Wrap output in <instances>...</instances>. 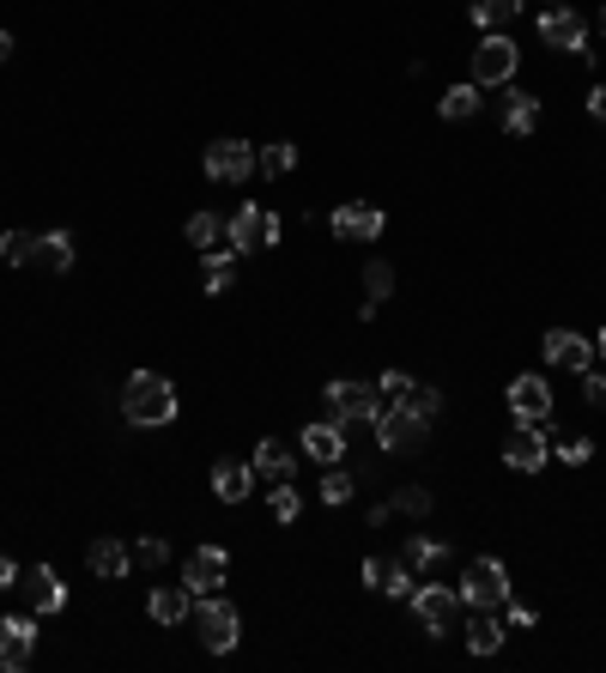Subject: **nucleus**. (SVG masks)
Returning <instances> with one entry per match:
<instances>
[{"instance_id":"1","label":"nucleus","mask_w":606,"mask_h":673,"mask_svg":"<svg viewBox=\"0 0 606 673\" xmlns=\"http://www.w3.org/2000/svg\"><path fill=\"white\" fill-rule=\"evenodd\" d=\"M121 419L140 425V431H164V425L176 419L171 376H159V370H133L128 383H121Z\"/></svg>"},{"instance_id":"2","label":"nucleus","mask_w":606,"mask_h":673,"mask_svg":"<svg viewBox=\"0 0 606 673\" xmlns=\"http://www.w3.org/2000/svg\"><path fill=\"white\" fill-rule=\"evenodd\" d=\"M370 425H376V443H383L388 455H412V449H424V431H431V419H424L412 401H388Z\"/></svg>"},{"instance_id":"3","label":"nucleus","mask_w":606,"mask_h":673,"mask_svg":"<svg viewBox=\"0 0 606 673\" xmlns=\"http://www.w3.org/2000/svg\"><path fill=\"white\" fill-rule=\"evenodd\" d=\"M322 395H328V419H340L346 431H352L358 419H376V413L388 407L383 388H376V383H352V376H334Z\"/></svg>"},{"instance_id":"4","label":"nucleus","mask_w":606,"mask_h":673,"mask_svg":"<svg viewBox=\"0 0 606 673\" xmlns=\"http://www.w3.org/2000/svg\"><path fill=\"white\" fill-rule=\"evenodd\" d=\"M279 237H285V219H279V212L237 207L231 219H224V243H231L237 255H249V250H273Z\"/></svg>"},{"instance_id":"5","label":"nucleus","mask_w":606,"mask_h":673,"mask_svg":"<svg viewBox=\"0 0 606 673\" xmlns=\"http://www.w3.org/2000/svg\"><path fill=\"white\" fill-rule=\"evenodd\" d=\"M195 631H200V643H207V655H231V649H237L243 619H237V607H231V601L200 594V601H195Z\"/></svg>"},{"instance_id":"6","label":"nucleus","mask_w":606,"mask_h":673,"mask_svg":"<svg viewBox=\"0 0 606 673\" xmlns=\"http://www.w3.org/2000/svg\"><path fill=\"white\" fill-rule=\"evenodd\" d=\"M515 67H522V49H515L503 31H486V37H479V49H474V85H479V92H486V85L498 92V85L515 80Z\"/></svg>"},{"instance_id":"7","label":"nucleus","mask_w":606,"mask_h":673,"mask_svg":"<svg viewBox=\"0 0 606 673\" xmlns=\"http://www.w3.org/2000/svg\"><path fill=\"white\" fill-rule=\"evenodd\" d=\"M462 601L467 607L503 613V601H510V570H503V558H474V565L462 570Z\"/></svg>"},{"instance_id":"8","label":"nucleus","mask_w":606,"mask_h":673,"mask_svg":"<svg viewBox=\"0 0 606 673\" xmlns=\"http://www.w3.org/2000/svg\"><path fill=\"white\" fill-rule=\"evenodd\" d=\"M462 589H448V582H419V589H412V613H419V625L431 637H443L448 625L462 619Z\"/></svg>"},{"instance_id":"9","label":"nucleus","mask_w":606,"mask_h":673,"mask_svg":"<svg viewBox=\"0 0 606 673\" xmlns=\"http://www.w3.org/2000/svg\"><path fill=\"white\" fill-rule=\"evenodd\" d=\"M510 413H515V425H540V431H552V388H546L540 370H522V376L510 383Z\"/></svg>"},{"instance_id":"10","label":"nucleus","mask_w":606,"mask_h":673,"mask_svg":"<svg viewBox=\"0 0 606 673\" xmlns=\"http://www.w3.org/2000/svg\"><path fill=\"white\" fill-rule=\"evenodd\" d=\"M255 152H261V146H249V140H212L200 164H207L212 183H249V176H255Z\"/></svg>"},{"instance_id":"11","label":"nucleus","mask_w":606,"mask_h":673,"mask_svg":"<svg viewBox=\"0 0 606 673\" xmlns=\"http://www.w3.org/2000/svg\"><path fill=\"white\" fill-rule=\"evenodd\" d=\"M540 43L546 49H570V55H588V25H582V13L576 7H546L540 13Z\"/></svg>"},{"instance_id":"12","label":"nucleus","mask_w":606,"mask_h":673,"mask_svg":"<svg viewBox=\"0 0 606 673\" xmlns=\"http://www.w3.org/2000/svg\"><path fill=\"white\" fill-rule=\"evenodd\" d=\"M328 224L340 243H376L383 237V207L376 200H346V207H334Z\"/></svg>"},{"instance_id":"13","label":"nucleus","mask_w":606,"mask_h":673,"mask_svg":"<svg viewBox=\"0 0 606 673\" xmlns=\"http://www.w3.org/2000/svg\"><path fill=\"white\" fill-rule=\"evenodd\" d=\"M224 577H231V553L224 546H200V553H188V565H183V582H188V594H219L224 589Z\"/></svg>"},{"instance_id":"14","label":"nucleus","mask_w":606,"mask_h":673,"mask_svg":"<svg viewBox=\"0 0 606 673\" xmlns=\"http://www.w3.org/2000/svg\"><path fill=\"white\" fill-rule=\"evenodd\" d=\"M498 121H503V134H515V140H522V134H534L540 128V97L534 92H522V85H498Z\"/></svg>"},{"instance_id":"15","label":"nucleus","mask_w":606,"mask_h":673,"mask_svg":"<svg viewBox=\"0 0 606 673\" xmlns=\"http://www.w3.org/2000/svg\"><path fill=\"white\" fill-rule=\"evenodd\" d=\"M540 352H546V364H558V370H594V340H582L576 328H546V340H540Z\"/></svg>"},{"instance_id":"16","label":"nucleus","mask_w":606,"mask_h":673,"mask_svg":"<svg viewBox=\"0 0 606 673\" xmlns=\"http://www.w3.org/2000/svg\"><path fill=\"white\" fill-rule=\"evenodd\" d=\"M546 443H552V431H540V425H515L510 443H503V462H510L515 474H540V467H546Z\"/></svg>"},{"instance_id":"17","label":"nucleus","mask_w":606,"mask_h":673,"mask_svg":"<svg viewBox=\"0 0 606 673\" xmlns=\"http://www.w3.org/2000/svg\"><path fill=\"white\" fill-rule=\"evenodd\" d=\"M37 655V625L31 619H0V673H25Z\"/></svg>"},{"instance_id":"18","label":"nucleus","mask_w":606,"mask_h":673,"mask_svg":"<svg viewBox=\"0 0 606 673\" xmlns=\"http://www.w3.org/2000/svg\"><path fill=\"white\" fill-rule=\"evenodd\" d=\"M19 589H25V601L37 613H61L67 607V582L55 577L49 565H25V570H19Z\"/></svg>"},{"instance_id":"19","label":"nucleus","mask_w":606,"mask_h":673,"mask_svg":"<svg viewBox=\"0 0 606 673\" xmlns=\"http://www.w3.org/2000/svg\"><path fill=\"white\" fill-rule=\"evenodd\" d=\"M255 479H267V486H279V479L298 474V455H291V443H279V437H261L255 443Z\"/></svg>"},{"instance_id":"20","label":"nucleus","mask_w":606,"mask_h":673,"mask_svg":"<svg viewBox=\"0 0 606 673\" xmlns=\"http://www.w3.org/2000/svg\"><path fill=\"white\" fill-rule=\"evenodd\" d=\"M145 613L159 625H183L188 613H195V594H188V582H164V589L145 594Z\"/></svg>"},{"instance_id":"21","label":"nucleus","mask_w":606,"mask_h":673,"mask_svg":"<svg viewBox=\"0 0 606 673\" xmlns=\"http://www.w3.org/2000/svg\"><path fill=\"white\" fill-rule=\"evenodd\" d=\"M85 565H92V577L116 582V577H128V570H133V553L116 541V534H104V541H92V546H85Z\"/></svg>"},{"instance_id":"22","label":"nucleus","mask_w":606,"mask_h":673,"mask_svg":"<svg viewBox=\"0 0 606 673\" xmlns=\"http://www.w3.org/2000/svg\"><path fill=\"white\" fill-rule=\"evenodd\" d=\"M303 455H316V462H340L346 455V425L340 419H316V425H303Z\"/></svg>"},{"instance_id":"23","label":"nucleus","mask_w":606,"mask_h":673,"mask_svg":"<svg viewBox=\"0 0 606 673\" xmlns=\"http://www.w3.org/2000/svg\"><path fill=\"white\" fill-rule=\"evenodd\" d=\"M255 486V467L249 462H219L212 467V491H219V503H243Z\"/></svg>"},{"instance_id":"24","label":"nucleus","mask_w":606,"mask_h":673,"mask_svg":"<svg viewBox=\"0 0 606 673\" xmlns=\"http://www.w3.org/2000/svg\"><path fill=\"white\" fill-rule=\"evenodd\" d=\"M207 298H224V291L237 286V250L231 243H219V250H207Z\"/></svg>"},{"instance_id":"25","label":"nucleus","mask_w":606,"mask_h":673,"mask_svg":"<svg viewBox=\"0 0 606 673\" xmlns=\"http://www.w3.org/2000/svg\"><path fill=\"white\" fill-rule=\"evenodd\" d=\"M467 649H474V655H498L503 649V613L479 607V619L467 625Z\"/></svg>"},{"instance_id":"26","label":"nucleus","mask_w":606,"mask_h":673,"mask_svg":"<svg viewBox=\"0 0 606 673\" xmlns=\"http://www.w3.org/2000/svg\"><path fill=\"white\" fill-rule=\"evenodd\" d=\"M479 104H486V97H479L474 80H467V85H448V92L436 97V116H443V121H467V116H479Z\"/></svg>"},{"instance_id":"27","label":"nucleus","mask_w":606,"mask_h":673,"mask_svg":"<svg viewBox=\"0 0 606 673\" xmlns=\"http://www.w3.org/2000/svg\"><path fill=\"white\" fill-rule=\"evenodd\" d=\"M0 262H7V267L43 262V237H37V231H7V237H0Z\"/></svg>"},{"instance_id":"28","label":"nucleus","mask_w":606,"mask_h":673,"mask_svg":"<svg viewBox=\"0 0 606 673\" xmlns=\"http://www.w3.org/2000/svg\"><path fill=\"white\" fill-rule=\"evenodd\" d=\"M255 171L273 176V183H279V176H291V171H298V146H291V140L261 146V152H255Z\"/></svg>"},{"instance_id":"29","label":"nucleus","mask_w":606,"mask_h":673,"mask_svg":"<svg viewBox=\"0 0 606 673\" xmlns=\"http://www.w3.org/2000/svg\"><path fill=\"white\" fill-rule=\"evenodd\" d=\"M443 558H448V546L431 541V534H412V541H407V570H412V577H419V570H436Z\"/></svg>"},{"instance_id":"30","label":"nucleus","mask_w":606,"mask_h":673,"mask_svg":"<svg viewBox=\"0 0 606 673\" xmlns=\"http://www.w3.org/2000/svg\"><path fill=\"white\" fill-rule=\"evenodd\" d=\"M188 243H195L200 255L219 250V243H224V219H219V212H195V219H188Z\"/></svg>"},{"instance_id":"31","label":"nucleus","mask_w":606,"mask_h":673,"mask_svg":"<svg viewBox=\"0 0 606 673\" xmlns=\"http://www.w3.org/2000/svg\"><path fill=\"white\" fill-rule=\"evenodd\" d=\"M515 13H522V0H474V25H479V31L510 25Z\"/></svg>"},{"instance_id":"32","label":"nucleus","mask_w":606,"mask_h":673,"mask_svg":"<svg viewBox=\"0 0 606 673\" xmlns=\"http://www.w3.org/2000/svg\"><path fill=\"white\" fill-rule=\"evenodd\" d=\"M43 267H49V274H67V267H73V237H67V231H43Z\"/></svg>"},{"instance_id":"33","label":"nucleus","mask_w":606,"mask_h":673,"mask_svg":"<svg viewBox=\"0 0 606 673\" xmlns=\"http://www.w3.org/2000/svg\"><path fill=\"white\" fill-rule=\"evenodd\" d=\"M128 553H133V570H159L164 558H171V546H164V534H140Z\"/></svg>"},{"instance_id":"34","label":"nucleus","mask_w":606,"mask_h":673,"mask_svg":"<svg viewBox=\"0 0 606 673\" xmlns=\"http://www.w3.org/2000/svg\"><path fill=\"white\" fill-rule=\"evenodd\" d=\"M388 291H395V267H388V262H370L364 267V298H370V304H383Z\"/></svg>"},{"instance_id":"35","label":"nucleus","mask_w":606,"mask_h":673,"mask_svg":"<svg viewBox=\"0 0 606 673\" xmlns=\"http://www.w3.org/2000/svg\"><path fill=\"white\" fill-rule=\"evenodd\" d=\"M267 510H273V522H298V486L279 479V486L267 491Z\"/></svg>"},{"instance_id":"36","label":"nucleus","mask_w":606,"mask_h":673,"mask_svg":"<svg viewBox=\"0 0 606 673\" xmlns=\"http://www.w3.org/2000/svg\"><path fill=\"white\" fill-rule=\"evenodd\" d=\"M400 570H407V558H364V582H370V589H388Z\"/></svg>"},{"instance_id":"37","label":"nucleus","mask_w":606,"mask_h":673,"mask_svg":"<svg viewBox=\"0 0 606 673\" xmlns=\"http://www.w3.org/2000/svg\"><path fill=\"white\" fill-rule=\"evenodd\" d=\"M376 388H383V401H407L412 388H419V376H407V370H383V383Z\"/></svg>"},{"instance_id":"38","label":"nucleus","mask_w":606,"mask_h":673,"mask_svg":"<svg viewBox=\"0 0 606 673\" xmlns=\"http://www.w3.org/2000/svg\"><path fill=\"white\" fill-rule=\"evenodd\" d=\"M431 491H424V486H407V491H395V510H407V515H431Z\"/></svg>"},{"instance_id":"39","label":"nucleus","mask_w":606,"mask_h":673,"mask_svg":"<svg viewBox=\"0 0 606 673\" xmlns=\"http://www.w3.org/2000/svg\"><path fill=\"white\" fill-rule=\"evenodd\" d=\"M594 455V443L588 437H564V443H558V462H570V467H582Z\"/></svg>"},{"instance_id":"40","label":"nucleus","mask_w":606,"mask_h":673,"mask_svg":"<svg viewBox=\"0 0 606 673\" xmlns=\"http://www.w3.org/2000/svg\"><path fill=\"white\" fill-rule=\"evenodd\" d=\"M582 395H588V407L606 413V370H582Z\"/></svg>"},{"instance_id":"41","label":"nucleus","mask_w":606,"mask_h":673,"mask_svg":"<svg viewBox=\"0 0 606 673\" xmlns=\"http://www.w3.org/2000/svg\"><path fill=\"white\" fill-rule=\"evenodd\" d=\"M346 498H352V479H346L340 467H334V474L322 479V503H346Z\"/></svg>"},{"instance_id":"42","label":"nucleus","mask_w":606,"mask_h":673,"mask_svg":"<svg viewBox=\"0 0 606 673\" xmlns=\"http://www.w3.org/2000/svg\"><path fill=\"white\" fill-rule=\"evenodd\" d=\"M407 401H412V407H419V413H424V419H436V407H443V395H436V388H431V383H419V388H412V395H407Z\"/></svg>"},{"instance_id":"43","label":"nucleus","mask_w":606,"mask_h":673,"mask_svg":"<svg viewBox=\"0 0 606 673\" xmlns=\"http://www.w3.org/2000/svg\"><path fill=\"white\" fill-rule=\"evenodd\" d=\"M412 589H419V577H412V570H400V577H395V582H388V589H383V594H395V601H412Z\"/></svg>"},{"instance_id":"44","label":"nucleus","mask_w":606,"mask_h":673,"mask_svg":"<svg viewBox=\"0 0 606 673\" xmlns=\"http://www.w3.org/2000/svg\"><path fill=\"white\" fill-rule=\"evenodd\" d=\"M503 619H510V625H534V607H527V601H503Z\"/></svg>"},{"instance_id":"45","label":"nucleus","mask_w":606,"mask_h":673,"mask_svg":"<svg viewBox=\"0 0 606 673\" xmlns=\"http://www.w3.org/2000/svg\"><path fill=\"white\" fill-rule=\"evenodd\" d=\"M588 116L606 121V85H594V92H588Z\"/></svg>"},{"instance_id":"46","label":"nucleus","mask_w":606,"mask_h":673,"mask_svg":"<svg viewBox=\"0 0 606 673\" xmlns=\"http://www.w3.org/2000/svg\"><path fill=\"white\" fill-rule=\"evenodd\" d=\"M13 582H19V565H13L7 553H0V589H13Z\"/></svg>"},{"instance_id":"47","label":"nucleus","mask_w":606,"mask_h":673,"mask_svg":"<svg viewBox=\"0 0 606 673\" xmlns=\"http://www.w3.org/2000/svg\"><path fill=\"white\" fill-rule=\"evenodd\" d=\"M13 61V31H0V67Z\"/></svg>"},{"instance_id":"48","label":"nucleus","mask_w":606,"mask_h":673,"mask_svg":"<svg viewBox=\"0 0 606 673\" xmlns=\"http://www.w3.org/2000/svg\"><path fill=\"white\" fill-rule=\"evenodd\" d=\"M594 352H601V358H606V328H601V334H594Z\"/></svg>"},{"instance_id":"49","label":"nucleus","mask_w":606,"mask_h":673,"mask_svg":"<svg viewBox=\"0 0 606 673\" xmlns=\"http://www.w3.org/2000/svg\"><path fill=\"white\" fill-rule=\"evenodd\" d=\"M601 31H606V13H601Z\"/></svg>"},{"instance_id":"50","label":"nucleus","mask_w":606,"mask_h":673,"mask_svg":"<svg viewBox=\"0 0 606 673\" xmlns=\"http://www.w3.org/2000/svg\"><path fill=\"white\" fill-rule=\"evenodd\" d=\"M552 7H558V0H552Z\"/></svg>"}]
</instances>
